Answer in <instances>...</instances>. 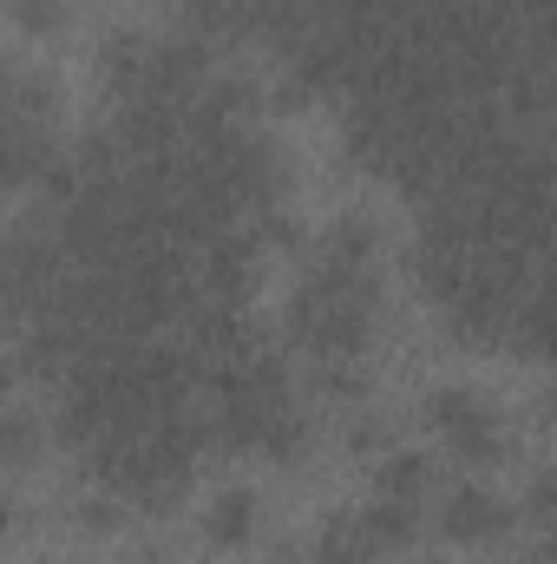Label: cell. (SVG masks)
Instances as JSON below:
<instances>
[{
    "instance_id": "9c48e42d",
    "label": "cell",
    "mask_w": 557,
    "mask_h": 564,
    "mask_svg": "<svg viewBox=\"0 0 557 564\" xmlns=\"http://www.w3.org/2000/svg\"><path fill=\"white\" fill-rule=\"evenodd\" d=\"M302 564H381V558L368 552V539L354 532V519H348V512H335V519H328V525L308 539Z\"/></svg>"
},
{
    "instance_id": "30bf717a",
    "label": "cell",
    "mask_w": 557,
    "mask_h": 564,
    "mask_svg": "<svg viewBox=\"0 0 557 564\" xmlns=\"http://www.w3.org/2000/svg\"><path fill=\"white\" fill-rule=\"evenodd\" d=\"M40 433H53V426H40V414L26 401L7 408V473H26L40 459Z\"/></svg>"
},
{
    "instance_id": "8992f818",
    "label": "cell",
    "mask_w": 557,
    "mask_h": 564,
    "mask_svg": "<svg viewBox=\"0 0 557 564\" xmlns=\"http://www.w3.org/2000/svg\"><path fill=\"white\" fill-rule=\"evenodd\" d=\"M348 519H354V532L368 539V552L381 564L407 558L419 545V525H426V512L401 506V499H381V492H368V506H348Z\"/></svg>"
},
{
    "instance_id": "277c9868",
    "label": "cell",
    "mask_w": 557,
    "mask_h": 564,
    "mask_svg": "<svg viewBox=\"0 0 557 564\" xmlns=\"http://www.w3.org/2000/svg\"><path fill=\"white\" fill-rule=\"evenodd\" d=\"M419 426L439 440V453H452L459 466L485 473L512 453V426H505V408L466 381H439L426 401H419Z\"/></svg>"
},
{
    "instance_id": "7c38bea8",
    "label": "cell",
    "mask_w": 557,
    "mask_h": 564,
    "mask_svg": "<svg viewBox=\"0 0 557 564\" xmlns=\"http://www.w3.org/2000/svg\"><path fill=\"white\" fill-rule=\"evenodd\" d=\"M66 20H73L66 0H13V26L26 40H53V33H66Z\"/></svg>"
},
{
    "instance_id": "5b68a950",
    "label": "cell",
    "mask_w": 557,
    "mask_h": 564,
    "mask_svg": "<svg viewBox=\"0 0 557 564\" xmlns=\"http://www.w3.org/2000/svg\"><path fill=\"white\" fill-rule=\"evenodd\" d=\"M433 525L446 545H466V552H499L512 532H518V506L505 492H492L485 479H459L439 492L433 506Z\"/></svg>"
},
{
    "instance_id": "3957f363",
    "label": "cell",
    "mask_w": 557,
    "mask_h": 564,
    "mask_svg": "<svg viewBox=\"0 0 557 564\" xmlns=\"http://www.w3.org/2000/svg\"><path fill=\"white\" fill-rule=\"evenodd\" d=\"M0 119H7V184L13 191L46 184V171L66 158V144H59V86L40 66H7Z\"/></svg>"
},
{
    "instance_id": "52a82bcc",
    "label": "cell",
    "mask_w": 557,
    "mask_h": 564,
    "mask_svg": "<svg viewBox=\"0 0 557 564\" xmlns=\"http://www.w3.org/2000/svg\"><path fill=\"white\" fill-rule=\"evenodd\" d=\"M374 492H381V499H401V506H414V512H433L439 492H446L439 459L419 453V446H394L387 459H374Z\"/></svg>"
},
{
    "instance_id": "4fadbf2b",
    "label": "cell",
    "mask_w": 557,
    "mask_h": 564,
    "mask_svg": "<svg viewBox=\"0 0 557 564\" xmlns=\"http://www.w3.org/2000/svg\"><path fill=\"white\" fill-rule=\"evenodd\" d=\"M419 564H439V558H419Z\"/></svg>"
},
{
    "instance_id": "ba28073f",
    "label": "cell",
    "mask_w": 557,
    "mask_h": 564,
    "mask_svg": "<svg viewBox=\"0 0 557 564\" xmlns=\"http://www.w3.org/2000/svg\"><path fill=\"white\" fill-rule=\"evenodd\" d=\"M256 532H263V499L250 486L210 492V506H204V545L210 552H243V545H256Z\"/></svg>"
},
{
    "instance_id": "6da1fadb",
    "label": "cell",
    "mask_w": 557,
    "mask_h": 564,
    "mask_svg": "<svg viewBox=\"0 0 557 564\" xmlns=\"http://www.w3.org/2000/svg\"><path fill=\"white\" fill-rule=\"evenodd\" d=\"M288 348L308 361V375L328 368H368L381 328H387V282H381V230L368 217H335L315 230L308 263L282 308Z\"/></svg>"
},
{
    "instance_id": "8fae6325",
    "label": "cell",
    "mask_w": 557,
    "mask_h": 564,
    "mask_svg": "<svg viewBox=\"0 0 557 564\" xmlns=\"http://www.w3.org/2000/svg\"><path fill=\"white\" fill-rule=\"evenodd\" d=\"M518 519L545 539V532H557V459L551 466H538L532 479H525V506H518Z\"/></svg>"
},
{
    "instance_id": "7a4b0ae2",
    "label": "cell",
    "mask_w": 557,
    "mask_h": 564,
    "mask_svg": "<svg viewBox=\"0 0 557 564\" xmlns=\"http://www.w3.org/2000/svg\"><path fill=\"white\" fill-rule=\"evenodd\" d=\"M204 426H210L217 453H256L276 466H295L315 446V421H308L288 368L263 341L204 368Z\"/></svg>"
}]
</instances>
